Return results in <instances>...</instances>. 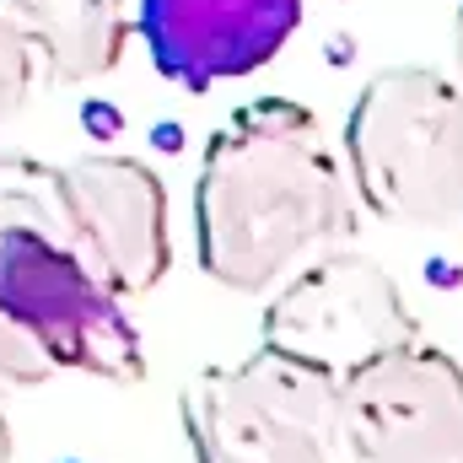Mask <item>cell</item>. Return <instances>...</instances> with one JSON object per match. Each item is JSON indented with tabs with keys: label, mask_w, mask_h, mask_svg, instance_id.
Returning <instances> with one entry per match:
<instances>
[{
	"label": "cell",
	"mask_w": 463,
	"mask_h": 463,
	"mask_svg": "<svg viewBox=\"0 0 463 463\" xmlns=\"http://www.w3.org/2000/svg\"><path fill=\"white\" fill-rule=\"evenodd\" d=\"M16 458V442H11V426H5V415H0V463Z\"/></svg>",
	"instance_id": "obj_13"
},
{
	"label": "cell",
	"mask_w": 463,
	"mask_h": 463,
	"mask_svg": "<svg viewBox=\"0 0 463 463\" xmlns=\"http://www.w3.org/2000/svg\"><path fill=\"white\" fill-rule=\"evenodd\" d=\"M453 60H458V76H463V5H458V16H453Z\"/></svg>",
	"instance_id": "obj_12"
},
{
	"label": "cell",
	"mask_w": 463,
	"mask_h": 463,
	"mask_svg": "<svg viewBox=\"0 0 463 463\" xmlns=\"http://www.w3.org/2000/svg\"><path fill=\"white\" fill-rule=\"evenodd\" d=\"M355 237V189L313 109L253 98L205 140L194 178L200 269L237 297H264L302 259Z\"/></svg>",
	"instance_id": "obj_1"
},
{
	"label": "cell",
	"mask_w": 463,
	"mask_h": 463,
	"mask_svg": "<svg viewBox=\"0 0 463 463\" xmlns=\"http://www.w3.org/2000/svg\"><path fill=\"white\" fill-rule=\"evenodd\" d=\"M194 463H340V383L259 345L200 366L178 393Z\"/></svg>",
	"instance_id": "obj_4"
},
{
	"label": "cell",
	"mask_w": 463,
	"mask_h": 463,
	"mask_svg": "<svg viewBox=\"0 0 463 463\" xmlns=\"http://www.w3.org/2000/svg\"><path fill=\"white\" fill-rule=\"evenodd\" d=\"M38 54L27 43V33L0 11V129L16 124L22 109L33 103V87H38Z\"/></svg>",
	"instance_id": "obj_10"
},
{
	"label": "cell",
	"mask_w": 463,
	"mask_h": 463,
	"mask_svg": "<svg viewBox=\"0 0 463 463\" xmlns=\"http://www.w3.org/2000/svg\"><path fill=\"white\" fill-rule=\"evenodd\" d=\"M54 372H60V366L43 355V345H38L16 318L0 313V399H5V393H27V388H43Z\"/></svg>",
	"instance_id": "obj_11"
},
{
	"label": "cell",
	"mask_w": 463,
	"mask_h": 463,
	"mask_svg": "<svg viewBox=\"0 0 463 463\" xmlns=\"http://www.w3.org/2000/svg\"><path fill=\"white\" fill-rule=\"evenodd\" d=\"M302 0H135L151 65L189 87H222L264 71L297 33Z\"/></svg>",
	"instance_id": "obj_8"
},
{
	"label": "cell",
	"mask_w": 463,
	"mask_h": 463,
	"mask_svg": "<svg viewBox=\"0 0 463 463\" xmlns=\"http://www.w3.org/2000/svg\"><path fill=\"white\" fill-rule=\"evenodd\" d=\"M38 216L118 302L162 286L173 264L167 189L156 167L124 151H87L65 167L38 162Z\"/></svg>",
	"instance_id": "obj_6"
},
{
	"label": "cell",
	"mask_w": 463,
	"mask_h": 463,
	"mask_svg": "<svg viewBox=\"0 0 463 463\" xmlns=\"http://www.w3.org/2000/svg\"><path fill=\"white\" fill-rule=\"evenodd\" d=\"M0 11L27 33L38 71L54 87H81L124 60L135 11L129 0H0Z\"/></svg>",
	"instance_id": "obj_9"
},
{
	"label": "cell",
	"mask_w": 463,
	"mask_h": 463,
	"mask_svg": "<svg viewBox=\"0 0 463 463\" xmlns=\"http://www.w3.org/2000/svg\"><path fill=\"white\" fill-rule=\"evenodd\" d=\"M458 463H463V458H458Z\"/></svg>",
	"instance_id": "obj_14"
},
{
	"label": "cell",
	"mask_w": 463,
	"mask_h": 463,
	"mask_svg": "<svg viewBox=\"0 0 463 463\" xmlns=\"http://www.w3.org/2000/svg\"><path fill=\"white\" fill-rule=\"evenodd\" d=\"M463 366L410 340L340 383V463H458Z\"/></svg>",
	"instance_id": "obj_7"
},
{
	"label": "cell",
	"mask_w": 463,
	"mask_h": 463,
	"mask_svg": "<svg viewBox=\"0 0 463 463\" xmlns=\"http://www.w3.org/2000/svg\"><path fill=\"white\" fill-rule=\"evenodd\" d=\"M355 200L393 227L463 222V87L431 65L377 71L345 114Z\"/></svg>",
	"instance_id": "obj_3"
},
{
	"label": "cell",
	"mask_w": 463,
	"mask_h": 463,
	"mask_svg": "<svg viewBox=\"0 0 463 463\" xmlns=\"http://www.w3.org/2000/svg\"><path fill=\"white\" fill-rule=\"evenodd\" d=\"M0 313L16 318L60 372L140 383L146 340L118 297L43 227L33 205V156L0 151Z\"/></svg>",
	"instance_id": "obj_2"
},
{
	"label": "cell",
	"mask_w": 463,
	"mask_h": 463,
	"mask_svg": "<svg viewBox=\"0 0 463 463\" xmlns=\"http://www.w3.org/2000/svg\"><path fill=\"white\" fill-rule=\"evenodd\" d=\"M264 297L259 345L329 383H345L366 361L420 340V318L399 280L350 242L302 259Z\"/></svg>",
	"instance_id": "obj_5"
}]
</instances>
